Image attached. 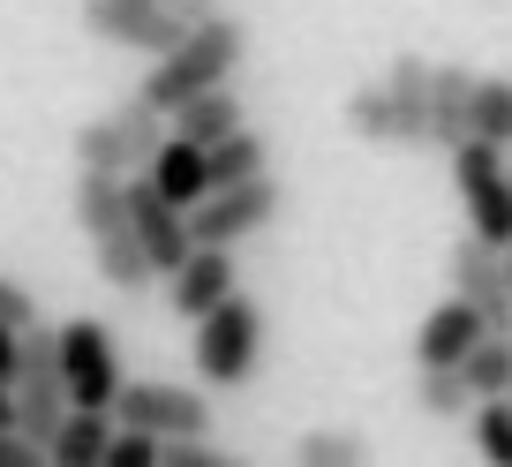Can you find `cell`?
I'll return each mask as SVG.
<instances>
[{
  "label": "cell",
  "instance_id": "6da1fadb",
  "mask_svg": "<svg viewBox=\"0 0 512 467\" xmlns=\"http://www.w3.org/2000/svg\"><path fill=\"white\" fill-rule=\"evenodd\" d=\"M241 53H249V23H234V16L219 8V16L189 23V31H181V46H166L159 61H151L144 98H151L159 113H174L181 98H189V91H204V83H234Z\"/></svg>",
  "mask_w": 512,
  "mask_h": 467
},
{
  "label": "cell",
  "instance_id": "7a4b0ae2",
  "mask_svg": "<svg viewBox=\"0 0 512 467\" xmlns=\"http://www.w3.org/2000/svg\"><path fill=\"white\" fill-rule=\"evenodd\" d=\"M189 355H196V377H204V385H249L256 362H264V309L234 287L219 309L196 317Z\"/></svg>",
  "mask_w": 512,
  "mask_h": 467
},
{
  "label": "cell",
  "instance_id": "3957f363",
  "mask_svg": "<svg viewBox=\"0 0 512 467\" xmlns=\"http://www.w3.org/2000/svg\"><path fill=\"white\" fill-rule=\"evenodd\" d=\"M452 189L467 204V234L490 249H512V166L490 136H460L452 144Z\"/></svg>",
  "mask_w": 512,
  "mask_h": 467
},
{
  "label": "cell",
  "instance_id": "277c9868",
  "mask_svg": "<svg viewBox=\"0 0 512 467\" xmlns=\"http://www.w3.org/2000/svg\"><path fill=\"white\" fill-rule=\"evenodd\" d=\"M159 136H166V113L136 91V98H121L113 113H98V121L76 129V166H98V174H144V159L159 151Z\"/></svg>",
  "mask_w": 512,
  "mask_h": 467
},
{
  "label": "cell",
  "instance_id": "5b68a950",
  "mask_svg": "<svg viewBox=\"0 0 512 467\" xmlns=\"http://www.w3.org/2000/svg\"><path fill=\"white\" fill-rule=\"evenodd\" d=\"M53 355H61L68 407H106V415H113V392H121V347H113V324L106 317L53 324Z\"/></svg>",
  "mask_w": 512,
  "mask_h": 467
},
{
  "label": "cell",
  "instance_id": "8992f818",
  "mask_svg": "<svg viewBox=\"0 0 512 467\" xmlns=\"http://www.w3.org/2000/svg\"><path fill=\"white\" fill-rule=\"evenodd\" d=\"M8 400H16V430L31 437V445H46L53 422L68 415L61 355H53V324H23V355H16V385H8Z\"/></svg>",
  "mask_w": 512,
  "mask_h": 467
},
{
  "label": "cell",
  "instance_id": "52a82bcc",
  "mask_svg": "<svg viewBox=\"0 0 512 467\" xmlns=\"http://www.w3.org/2000/svg\"><path fill=\"white\" fill-rule=\"evenodd\" d=\"M279 181L272 174H249V181H226V189H211L204 204H189V242H219V249H234V242H249V234H264V226L279 219Z\"/></svg>",
  "mask_w": 512,
  "mask_h": 467
},
{
  "label": "cell",
  "instance_id": "ba28073f",
  "mask_svg": "<svg viewBox=\"0 0 512 467\" xmlns=\"http://www.w3.org/2000/svg\"><path fill=\"white\" fill-rule=\"evenodd\" d=\"M83 31H91L98 46H121V53L159 61L166 46H181L189 23H181L166 0H83Z\"/></svg>",
  "mask_w": 512,
  "mask_h": 467
},
{
  "label": "cell",
  "instance_id": "9c48e42d",
  "mask_svg": "<svg viewBox=\"0 0 512 467\" xmlns=\"http://www.w3.org/2000/svg\"><path fill=\"white\" fill-rule=\"evenodd\" d=\"M113 422H136V430H151V437H189V430H211V400L189 392V385H159V377H144V385L121 377Z\"/></svg>",
  "mask_w": 512,
  "mask_h": 467
},
{
  "label": "cell",
  "instance_id": "30bf717a",
  "mask_svg": "<svg viewBox=\"0 0 512 467\" xmlns=\"http://www.w3.org/2000/svg\"><path fill=\"white\" fill-rule=\"evenodd\" d=\"M234 287H241L234 249H219V242H189V257L166 272V302H174V317H181V324H196L204 309H219Z\"/></svg>",
  "mask_w": 512,
  "mask_h": 467
},
{
  "label": "cell",
  "instance_id": "8fae6325",
  "mask_svg": "<svg viewBox=\"0 0 512 467\" xmlns=\"http://www.w3.org/2000/svg\"><path fill=\"white\" fill-rule=\"evenodd\" d=\"M445 272H452V294H460V302H475L490 332H512V279H505V249H490V242H475V234H467V242L452 249Z\"/></svg>",
  "mask_w": 512,
  "mask_h": 467
},
{
  "label": "cell",
  "instance_id": "7c38bea8",
  "mask_svg": "<svg viewBox=\"0 0 512 467\" xmlns=\"http://www.w3.org/2000/svg\"><path fill=\"white\" fill-rule=\"evenodd\" d=\"M128 234L144 242V257H151V272H159V279L189 257V211H174L144 174H128Z\"/></svg>",
  "mask_w": 512,
  "mask_h": 467
},
{
  "label": "cell",
  "instance_id": "4fadbf2b",
  "mask_svg": "<svg viewBox=\"0 0 512 467\" xmlns=\"http://www.w3.org/2000/svg\"><path fill=\"white\" fill-rule=\"evenodd\" d=\"M384 98H392V144L430 151V61L400 53V61L384 68Z\"/></svg>",
  "mask_w": 512,
  "mask_h": 467
},
{
  "label": "cell",
  "instance_id": "5bb4252c",
  "mask_svg": "<svg viewBox=\"0 0 512 467\" xmlns=\"http://www.w3.org/2000/svg\"><path fill=\"white\" fill-rule=\"evenodd\" d=\"M144 181L166 196L174 211L204 204L211 196V166H204V144H189V136H159V151L144 159Z\"/></svg>",
  "mask_w": 512,
  "mask_h": 467
},
{
  "label": "cell",
  "instance_id": "9a60e30c",
  "mask_svg": "<svg viewBox=\"0 0 512 467\" xmlns=\"http://www.w3.org/2000/svg\"><path fill=\"white\" fill-rule=\"evenodd\" d=\"M482 332H490V324H482V309L452 294V302H437L430 317L415 324V362H460Z\"/></svg>",
  "mask_w": 512,
  "mask_h": 467
},
{
  "label": "cell",
  "instance_id": "2e32d148",
  "mask_svg": "<svg viewBox=\"0 0 512 467\" xmlns=\"http://www.w3.org/2000/svg\"><path fill=\"white\" fill-rule=\"evenodd\" d=\"M467 106H475V68L430 61V151H452L467 136Z\"/></svg>",
  "mask_w": 512,
  "mask_h": 467
},
{
  "label": "cell",
  "instance_id": "e0dca14e",
  "mask_svg": "<svg viewBox=\"0 0 512 467\" xmlns=\"http://www.w3.org/2000/svg\"><path fill=\"white\" fill-rule=\"evenodd\" d=\"M106 445H113V415L106 407H68L46 437V460L53 467H106Z\"/></svg>",
  "mask_w": 512,
  "mask_h": 467
},
{
  "label": "cell",
  "instance_id": "ac0fdd59",
  "mask_svg": "<svg viewBox=\"0 0 512 467\" xmlns=\"http://www.w3.org/2000/svg\"><path fill=\"white\" fill-rule=\"evenodd\" d=\"M68 219H76L91 242H98V234H113V226H128V174H98V166H76Z\"/></svg>",
  "mask_w": 512,
  "mask_h": 467
},
{
  "label": "cell",
  "instance_id": "d6986e66",
  "mask_svg": "<svg viewBox=\"0 0 512 467\" xmlns=\"http://www.w3.org/2000/svg\"><path fill=\"white\" fill-rule=\"evenodd\" d=\"M166 121H174V136H189V144H219V136L241 129L249 113H241V91H234V83H204V91H189Z\"/></svg>",
  "mask_w": 512,
  "mask_h": 467
},
{
  "label": "cell",
  "instance_id": "ffe728a7",
  "mask_svg": "<svg viewBox=\"0 0 512 467\" xmlns=\"http://www.w3.org/2000/svg\"><path fill=\"white\" fill-rule=\"evenodd\" d=\"M91 257H98V279H106L113 294H144L151 279V257H144V242H136V234H128V226H113V234H98L91 242Z\"/></svg>",
  "mask_w": 512,
  "mask_h": 467
},
{
  "label": "cell",
  "instance_id": "44dd1931",
  "mask_svg": "<svg viewBox=\"0 0 512 467\" xmlns=\"http://www.w3.org/2000/svg\"><path fill=\"white\" fill-rule=\"evenodd\" d=\"M204 166H211V189H226V181H249V174H272V144L241 121V129H226L219 144H204Z\"/></svg>",
  "mask_w": 512,
  "mask_h": 467
},
{
  "label": "cell",
  "instance_id": "7402d4cb",
  "mask_svg": "<svg viewBox=\"0 0 512 467\" xmlns=\"http://www.w3.org/2000/svg\"><path fill=\"white\" fill-rule=\"evenodd\" d=\"M460 377H467V392H475V400L505 392V385H512V332H482L475 347L460 355Z\"/></svg>",
  "mask_w": 512,
  "mask_h": 467
},
{
  "label": "cell",
  "instance_id": "603a6c76",
  "mask_svg": "<svg viewBox=\"0 0 512 467\" xmlns=\"http://www.w3.org/2000/svg\"><path fill=\"white\" fill-rule=\"evenodd\" d=\"M467 136H490L512 151V76H475V106H467Z\"/></svg>",
  "mask_w": 512,
  "mask_h": 467
},
{
  "label": "cell",
  "instance_id": "cb8c5ba5",
  "mask_svg": "<svg viewBox=\"0 0 512 467\" xmlns=\"http://www.w3.org/2000/svg\"><path fill=\"white\" fill-rule=\"evenodd\" d=\"M415 407H422V415H437V422L467 415V407H475V392H467L460 362H422V377H415Z\"/></svg>",
  "mask_w": 512,
  "mask_h": 467
},
{
  "label": "cell",
  "instance_id": "d4e9b609",
  "mask_svg": "<svg viewBox=\"0 0 512 467\" xmlns=\"http://www.w3.org/2000/svg\"><path fill=\"white\" fill-rule=\"evenodd\" d=\"M339 121H347L362 144H392V98H384V83H362V91H347Z\"/></svg>",
  "mask_w": 512,
  "mask_h": 467
},
{
  "label": "cell",
  "instance_id": "484cf974",
  "mask_svg": "<svg viewBox=\"0 0 512 467\" xmlns=\"http://www.w3.org/2000/svg\"><path fill=\"white\" fill-rule=\"evenodd\" d=\"M294 460L302 467H354V460H369V437H354V430H302L294 437Z\"/></svg>",
  "mask_w": 512,
  "mask_h": 467
},
{
  "label": "cell",
  "instance_id": "4316f807",
  "mask_svg": "<svg viewBox=\"0 0 512 467\" xmlns=\"http://www.w3.org/2000/svg\"><path fill=\"white\" fill-rule=\"evenodd\" d=\"M475 452L490 467H512V400L505 392H490V400L475 407Z\"/></svg>",
  "mask_w": 512,
  "mask_h": 467
},
{
  "label": "cell",
  "instance_id": "83f0119b",
  "mask_svg": "<svg viewBox=\"0 0 512 467\" xmlns=\"http://www.w3.org/2000/svg\"><path fill=\"white\" fill-rule=\"evenodd\" d=\"M0 324H16V332L38 324V294L23 287V279H8V272H0Z\"/></svg>",
  "mask_w": 512,
  "mask_h": 467
},
{
  "label": "cell",
  "instance_id": "f1b7e54d",
  "mask_svg": "<svg viewBox=\"0 0 512 467\" xmlns=\"http://www.w3.org/2000/svg\"><path fill=\"white\" fill-rule=\"evenodd\" d=\"M46 460V445H31L23 430H0V467H38Z\"/></svg>",
  "mask_w": 512,
  "mask_h": 467
},
{
  "label": "cell",
  "instance_id": "f546056e",
  "mask_svg": "<svg viewBox=\"0 0 512 467\" xmlns=\"http://www.w3.org/2000/svg\"><path fill=\"white\" fill-rule=\"evenodd\" d=\"M16 355H23V332H16V324H0V392L16 385Z\"/></svg>",
  "mask_w": 512,
  "mask_h": 467
},
{
  "label": "cell",
  "instance_id": "4dcf8cb0",
  "mask_svg": "<svg viewBox=\"0 0 512 467\" xmlns=\"http://www.w3.org/2000/svg\"><path fill=\"white\" fill-rule=\"evenodd\" d=\"M166 8H174V16H181V23H204V16H219L226 0H166Z\"/></svg>",
  "mask_w": 512,
  "mask_h": 467
},
{
  "label": "cell",
  "instance_id": "1f68e13d",
  "mask_svg": "<svg viewBox=\"0 0 512 467\" xmlns=\"http://www.w3.org/2000/svg\"><path fill=\"white\" fill-rule=\"evenodd\" d=\"M0 430H16V400L8 392H0Z\"/></svg>",
  "mask_w": 512,
  "mask_h": 467
},
{
  "label": "cell",
  "instance_id": "d6a6232c",
  "mask_svg": "<svg viewBox=\"0 0 512 467\" xmlns=\"http://www.w3.org/2000/svg\"><path fill=\"white\" fill-rule=\"evenodd\" d=\"M505 279H512V249H505Z\"/></svg>",
  "mask_w": 512,
  "mask_h": 467
},
{
  "label": "cell",
  "instance_id": "836d02e7",
  "mask_svg": "<svg viewBox=\"0 0 512 467\" xmlns=\"http://www.w3.org/2000/svg\"><path fill=\"white\" fill-rule=\"evenodd\" d=\"M505 400H512V385H505Z\"/></svg>",
  "mask_w": 512,
  "mask_h": 467
}]
</instances>
